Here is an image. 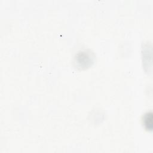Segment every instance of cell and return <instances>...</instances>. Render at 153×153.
<instances>
[{"label":"cell","mask_w":153,"mask_h":153,"mask_svg":"<svg viewBox=\"0 0 153 153\" xmlns=\"http://www.w3.org/2000/svg\"><path fill=\"white\" fill-rule=\"evenodd\" d=\"M152 112H147L143 118L144 125L146 129L152 130Z\"/></svg>","instance_id":"obj_1"}]
</instances>
